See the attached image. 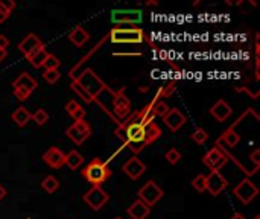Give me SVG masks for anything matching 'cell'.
I'll use <instances>...</instances> for the list:
<instances>
[{
	"mask_svg": "<svg viewBox=\"0 0 260 219\" xmlns=\"http://www.w3.org/2000/svg\"><path fill=\"white\" fill-rule=\"evenodd\" d=\"M8 46H10L8 36H5L4 34H0V49H6Z\"/></svg>",
	"mask_w": 260,
	"mask_h": 219,
	"instance_id": "cell-36",
	"label": "cell"
},
{
	"mask_svg": "<svg viewBox=\"0 0 260 219\" xmlns=\"http://www.w3.org/2000/svg\"><path fill=\"white\" fill-rule=\"evenodd\" d=\"M210 114L218 120V122H226L232 114H233V110L232 106L226 102V100H218L212 108H210Z\"/></svg>",
	"mask_w": 260,
	"mask_h": 219,
	"instance_id": "cell-18",
	"label": "cell"
},
{
	"mask_svg": "<svg viewBox=\"0 0 260 219\" xmlns=\"http://www.w3.org/2000/svg\"><path fill=\"white\" fill-rule=\"evenodd\" d=\"M70 87H72V90H73V92H75V93L78 94V98H81V99H82L86 104H92V102H93L92 96L87 93V90H86V88H84V87H82V86H81L78 81H76V80H73V82H72V86H70Z\"/></svg>",
	"mask_w": 260,
	"mask_h": 219,
	"instance_id": "cell-27",
	"label": "cell"
},
{
	"mask_svg": "<svg viewBox=\"0 0 260 219\" xmlns=\"http://www.w3.org/2000/svg\"><path fill=\"white\" fill-rule=\"evenodd\" d=\"M122 169H124V172H125L131 180H138V178L144 174L146 166H144V163L140 162L137 157H132V158H130V160L124 164Z\"/></svg>",
	"mask_w": 260,
	"mask_h": 219,
	"instance_id": "cell-17",
	"label": "cell"
},
{
	"mask_svg": "<svg viewBox=\"0 0 260 219\" xmlns=\"http://www.w3.org/2000/svg\"><path fill=\"white\" fill-rule=\"evenodd\" d=\"M60 66H61V61H60L55 55H52V54L48 55V58H46V61H44V64H43V67H44L46 70H58Z\"/></svg>",
	"mask_w": 260,
	"mask_h": 219,
	"instance_id": "cell-32",
	"label": "cell"
},
{
	"mask_svg": "<svg viewBox=\"0 0 260 219\" xmlns=\"http://www.w3.org/2000/svg\"><path fill=\"white\" fill-rule=\"evenodd\" d=\"M86 90L87 93L92 96L93 102H98L100 100V94L105 92V93H114L113 90H110V87L96 75V73L92 70V68H86L78 78H75Z\"/></svg>",
	"mask_w": 260,
	"mask_h": 219,
	"instance_id": "cell-2",
	"label": "cell"
},
{
	"mask_svg": "<svg viewBox=\"0 0 260 219\" xmlns=\"http://www.w3.org/2000/svg\"><path fill=\"white\" fill-rule=\"evenodd\" d=\"M228 162V156L222 151L218 146L212 148L204 157H202V163L210 169V170H219L220 168H224Z\"/></svg>",
	"mask_w": 260,
	"mask_h": 219,
	"instance_id": "cell-9",
	"label": "cell"
},
{
	"mask_svg": "<svg viewBox=\"0 0 260 219\" xmlns=\"http://www.w3.org/2000/svg\"><path fill=\"white\" fill-rule=\"evenodd\" d=\"M42 188H43L48 194H54V192L58 190L60 182H58V180H56L54 175H49V176H46V178L42 181Z\"/></svg>",
	"mask_w": 260,
	"mask_h": 219,
	"instance_id": "cell-28",
	"label": "cell"
},
{
	"mask_svg": "<svg viewBox=\"0 0 260 219\" xmlns=\"http://www.w3.org/2000/svg\"><path fill=\"white\" fill-rule=\"evenodd\" d=\"M40 49H44V44H43V42L35 34H28L20 42V44H18V50L26 58H29L35 52H38Z\"/></svg>",
	"mask_w": 260,
	"mask_h": 219,
	"instance_id": "cell-13",
	"label": "cell"
},
{
	"mask_svg": "<svg viewBox=\"0 0 260 219\" xmlns=\"http://www.w3.org/2000/svg\"><path fill=\"white\" fill-rule=\"evenodd\" d=\"M163 190L156 184V181H148L138 190V200L144 202L148 207H154L163 198Z\"/></svg>",
	"mask_w": 260,
	"mask_h": 219,
	"instance_id": "cell-7",
	"label": "cell"
},
{
	"mask_svg": "<svg viewBox=\"0 0 260 219\" xmlns=\"http://www.w3.org/2000/svg\"><path fill=\"white\" fill-rule=\"evenodd\" d=\"M192 186H194V189L198 190V192H206V190H207V180H206V175L200 174L198 176H195L194 181H192Z\"/></svg>",
	"mask_w": 260,
	"mask_h": 219,
	"instance_id": "cell-30",
	"label": "cell"
},
{
	"mask_svg": "<svg viewBox=\"0 0 260 219\" xmlns=\"http://www.w3.org/2000/svg\"><path fill=\"white\" fill-rule=\"evenodd\" d=\"M110 196L108 194L102 189V188H98V186H93L86 195H84V202L93 208V210H100L106 202H108Z\"/></svg>",
	"mask_w": 260,
	"mask_h": 219,
	"instance_id": "cell-11",
	"label": "cell"
},
{
	"mask_svg": "<svg viewBox=\"0 0 260 219\" xmlns=\"http://www.w3.org/2000/svg\"><path fill=\"white\" fill-rule=\"evenodd\" d=\"M32 120L38 126H42V125H44L49 120V114L46 113V110L40 108V110H36V112L32 114Z\"/></svg>",
	"mask_w": 260,
	"mask_h": 219,
	"instance_id": "cell-29",
	"label": "cell"
},
{
	"mask_svg": "<svg viewBox=\"0 0 260 219\" xmlns=\"http://www.w3.org/2000/svg\"><path fill=\"white\" fill-rule=\"evenodd\" d=\"M146 40V34L140 28H113L110 30V42L116 44H137Z\"/></svg>",
	"mask_w": 260,
	"mask_h": 219,
	"instance_id": "cell-4",
	"label": "cell"
},
{
	"mask_svg": "<svg viewBox=\"0 0 260 219\" xmlns=\"http://www.w3.org/2000/svg\"><path fill=\"white\" fill-rule=\"evenodd\" d=\"M116 136L130 146V150L134 154L142 152L148 144L154 143L160 136H162V130L158 128V125L156 122H151L148 125H137V124H126V122H120L118 130H116Z\"/></svg>",
	"mask_w": 260,
	"mask_h": 219,
	"instance_id": "cell-1",
	"label": "cell"
},
{
	"mask_svg": "<svg viewBox=\"0 0 260 219\" xmlns=\"http://www.w3.org/2000/svg\"><path fill=\"white\" fill-rule=\"evenodd\" d=\"M43 78H44V81H46L48 84L54 86V84H56V82L60 81V78H61V73H60L58 70H44V73H43Z\"/></svg>",
	"mask_w": 260,
	"mask_h": 219,
	"instance_id": "cell-31",
	"label": "cell"
},
{
	"mask_svg": "<svg viewBox=\"0 0 260 219\" xmlns=\"http://www.w3.org/2000/svg\"><path fill=\"white\" fill-rule=\"evenodd\" d=\"M88 38H90V35H88V32L82 26L75 28L68 34V40L75 46H78V48H82L88 42Z\"/></svg>",
	"mask_w": 260,
	"mask_h": 219,
	"instance_id": "cell-20",
	"label": "cell"
},
{
	"mask_svg": "<svg viewBox=\"0 0 260 219\" xmlns=\"http://www.w3.org/2000/svg\"><path fill=\"white\" fill-rule=\"evenodd\" d=\"M12 87H14V96L23 102L36 88V81L29 75L28 72H23V73H20V76H17V80L12 82Z\"/></svg>",
	"mask_w": 260,
	"mask_h": 219,
	"instance_id": "cell-5",
	"label": "cell"
},
{
	"mask_svg": "<svg viewBox=\"0 0 260 219\" xmlns=\"http://www.w3.org/2000/svg\"><path fill=\"white\" fill-rule=\"evenodd\" d=\"M48 52H46V49H40L38 52H35L34 55H30L28 60H29V62L35 67V68H42L43 67V64H44V61H46V58H48Z\"/></svg>",
	"mask_w": 260,
	"mask_h": 219,
	"instance_id": "cell-26",
	"label": "cell"
},
{
	"mask_svg": "<svg viewBox=\"0 0 260 219\" xmlns=\"http://www.w3.org/2000/svg\"><path fill=\"white\" fill-rule=\"evenodd\" d=\"M166 160H168L170 164H176V163L181 160V154H180V151L175 150V148L169 150V151L166 152Z\"/></svg>",
	"mask_w": 260,
	"mask_h": 219,
	"instance_id": "cell-34",
	"label": "cell"
},
{
	"mask_svg": "<svg viewBox=\"0 0 260 219\" xmlns=\"http://www.w3.org/2000/svg\"><path fill=\"white\" fill-rule=\"evenodd\" d=\"M43 160L44 163L52 168V169H60L61 166H64V162H66V156L61 150L58 148H50L44 154H43Z\"/></svg>",
	"mask_w": 260,
	"mask_h": 219,
	"instance_id": "cell-16",
	"label": "cell"
},
{
	"mask_svg": "<svg viewBox=\"0 0 260 219\" xmlns=\"http://www.w3.org/2000/svg\"><path fill=\"white\" fill-rule=\"evenodd\" d=\"M207 138H208V134H207V131L202 130V128H196V130L194 131V134H192V140H194L195 143H198V144H204V143L207 142Z\"/></svg>",
	"mask_w": 260,
	"mask_h": 219,
	"instance_id": "cell-33",
	"label": "cell"
},
{
	"mask_svg": "<svg viewBox=\"0 0 260 219\" xmlns=\"http://www.w3.org/2000/svg\"><path fill=\"white\" fill-rule=\"evenodd\" d=\"M111 169L108 168V164L105 162H102L100 158H93L82 170V176L93 186L100 188V184L111 176Z\"/></svg>",
	"mask_w": 260,
	"mask_h": 219,
	"instance_id": "cell-3",
	"label": "cell"
},
{
	"mask_svg": "<svg viewBox=\"0 0 260 219\" xmlns=\"http://www.w3.org/2000/svg\"><path fill=\"white\" fill-rule=\"evenodd\" d=\"M14 8H16V2H12V0H0V11L2 12L11 16Z\"/></svg>",
	"mask_w": 260,
	"mask_h": 219,
	"instance_id": "cell-35",
	"label": "cell"
},
{
	"mask_svg": "<svg viewBox=\"0 0 260 219\" xmlns=\"http://www.w3.org/2000/svg\"><path fill=\"white\" fill-rule=\"evenodd\" d=\"M166 126L172 131V132H176L186 122H188V119H186V116L180 112L178 108H169V112L166 113V116L163 118Z\"/></svg>",
	"mask_w": 260,
	"mask_h": 219,
	"instance_id": "cell-15",
	"label": "cell"
},
{
	"mask_svg": "<svg viewBox=\"0 0 260 219\" xmlns=\"http://www.w3.org/2000/svg\"><path fill=\"white\" fill-rule=\"evenodd\" d=\"M219 143L220 142H224L227 146H228V148H236V146L239 144V142H240V136L233 130V126L232 128H228L224 134H222L220 136V138L218 140Z\"/></svg>",
	"mask_w": 260,
	"mask_h": 219,
	"instance_id": "cell-24",
	"label": "cell"
},
{
	"mask_svg": "<svg viewBox=\"0 0 260 219\" xmlns=\"http://www.w3.org/2000/svg\"><path fill=\"white\" fill-rule=\"evenodd\" d=\"M160 96H162V92H158V94L156 96V99L151 102V110H152V113L156 118H164L166 113L169 112V106L166 102L160 100Z\"/></svg>",
	"mask_w": 260,
	"mask_h": 219,
	"instance_id": "cell-23",
	"label": "cell"
},
{
	"mask_svg": "<svg viewBox=\"0 0 260 219\" xmlns=\"http://www.w3.org/2000/svg\"><path fill=\"white\" fill-rule=\"evenodd\" d=\"M82 163H84V157L78 152V151H70L67 156H66V162H64V164H67L72 170H76L78 168H81L82 166Z\"/></svg>",
	"mask_w": 260,
	"mask_h": 219,
	"instance_id": "cell-25",
	"label": "cell"
},
{
	"mask_svg": "<svg viewBox=\"0 0 260 219\" xmlns=\"http://www.w3.org/2000/svg\"><path fill=\"white\" fill-rule=\"evenodd\" d=\"M206 180H207V190L213 196H218L222 190L227 189V186H228L227 178L222 176L219 170H212L208 175H206Z\"/></svg>",
	"mask_w": 260,
	"mask_h": 219,
	"instance_id": "cell-12",
	"label": "cell"
},
{
	"mask_svg": "<svg viewBox=\"0 0 260 219\" xmlns=\"http://www.w3.org/2000/svg\"><path fill=\"white\" fill-rule=\"evenodd\" d=\"M8 18H10V14H5L0 11V23H5V20H8Z\"/></svg>",
	"mask_w": 260,
	"mask_h": 219,
	"instance_id": "cell-39",
	"label": "cell"
},
{
	"mask_svg": "<svg viewBox=\"0 0 260 219\" xmlns=\"http://www.w3.org/2000/svg\"><path fill=\"white\" fill-rule=\"evenodd\" d=\"M66 112L75 122L84 120V118H86V110L82 108V105H80L76 100H73V99L66 104Z\"/></svg>",
	"mask_w": 260,
	"mask_h": 219,
	"instance_id": "cell-21",
	"label": "cell"
},
{
	"mask_svg": "<svg viewBox=\"0 0 260 219\" xmlns=\"http://www.w3.org/2000/svg\"><path fill=\"white\" fill-rule=\"evenodd\" d=\"M6 56H8V50L6 49H0V62H2Z\"/></svg>",
	"mask_w": 260,
	"mask_h": 219,
	"instance_id": "cell-38",
	"label": "cell"
},
{
	"mask_svg": "<svg viewBox=\"0 0 260 219\" xmlns=\"http://www.w3.org/2000/svg\"><path fill=\"white\" fill-rule=\"evenodd\" d=\"M67 137L75 143V144H82L90 136H92V126L86 120H78L73 125H70L66 131Z\"/></svg>",
	"mask_w": 260,
	"mask_h": 219,
	"instance_id": "cell-8",
	"label": "cell"
},
{
	"mask_svg": "<svg viewBox=\"0 0 260 219\" xmlns=\"http://www.w3.org/2000/svg\"><path fill=\"white\" fill-rule=\"evenodd\" d=\"M151 213V207H148L144 202H142L140 200L134 201L130 207H128V214L132 219H146L148 214Z\"/></svg>",
	"mask_w": 260,
	"mask_h": 219,
	"instance_id": "cell-19",
	"label": "cell"
},
{
	"mask_svg": "<svg viewBox=\"0 0 260 219\" xmlns=\"http://www.w3.org/2000/svg\"><path fill=\"white\" fill-rule=\"evenodd\" d=\"M11 119L17 126H24L32 119V114L29 113V110L26 106H18L16 112L11 114Z\"/></svg>",
	"mask_w": 260,
	"mask_h": 219,
	"instance_id": "cell-22",
	"label": "cell"
},
{
	"mask_svg": "<svg viewBox=\"0 0 260 219\" xmlns=\"http://www.w3.org/2000/svg\"><path fill=\"white\" fill-rule=\"evenodd\" d=\"M6 195H8L6 189H5V188H4L2 184H0V201H2V200H4V198L6 196Z\"/></svg>",
	"mask_w": 260,
	"mask_h": 219,
	"instance_id": "cell-37",
	"label": "cell"
},
{
	"mask_svg": "<svg viewBox=\"0 0 260 219\" xmlns=\"http://www.w3.org/2000/svg\"><path fill=\"white\" fill-rule=\"evenodd\" d=\"M111 113H113V116L116 118V120L119 124L130 116V113H131V100L125 96V88H120L119 92H116L113 104H111Z\"/></svg>",
	"mask_w": 260,
	"mask_h": 219,
	"instance_id": "cell-6",
	"label": "cell"
},
{
	"mask_svg": "<svg viewBox=\"0 0 260 219\" xmlns=\"http://www.w3.org/2000/svg\"><path fill=\"white\" fill-rule=\"evenodd\" d=\"M114 219H124V218H120V216H118V218H114Z\"/></svg>",
	"mask_w": 260,
	"mask_h": 219,
	"instance_id": "cell-41",
	"label": "cell"
},
{
	"mask_svg": "<svg viewBox=\"0 0 260 219\" xmlns=\"http://www.w3.org/2000/svg\"><path fill=\"white\" fill-rule=\"evenodd\" d=\"M232 219H245V216H244L242 213H234V214L232 216Z\"/></svg>",
	"mask_w": 260,
	"mask_h": 219,
	"instance_id": "cell-40",
	"label": "cell"
},
{
	"mask_svg": "<svg viewBox=\"0 0 260 219\" xmlns=\"http://www.w3.org/2000/svg\"><path fill=\"white\" fill-rule=\"evenodd\" d=\"M111 20L118 24H136L142 20V12L138 10H116L111 14Z\"/></svg>",
	"mask_w": 260,
	"mask_h": 219,
	"instance_id": "cell-14",
	"label": "cell"
},
{
	"mask_svg": "<svg viewBox=\"0 0 260 219\" xmlns=\"http://www.w3.org/2000/svg\"><path fill=\"white\" fill-rule=\"evenodd\" d=\"M233 194L236 195V198H239V201L242 204H250L258 194V189L254 186V182L248 178L242 180L239 184L233 189Z\"/></svg>",
	"mask_w": 260,
	"mask_h": 219,
	"instance_id": "cell-10",
	"label": "cell"
}]
</instances>
